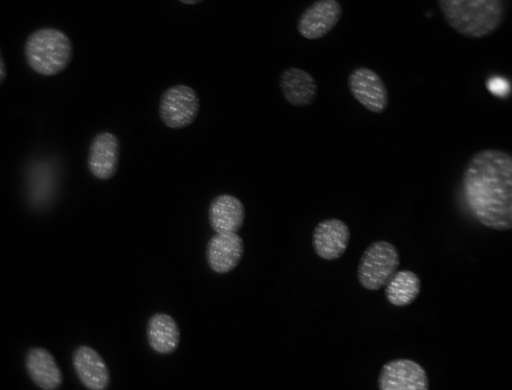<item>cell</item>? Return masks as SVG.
Instances as JSON below:
<instances>
[{
	"mask_svg": "<svg viewBox=\"0 0 512 390\" xmlns=\"http://www.w3.org/2000/svg\"><path fill=\"white\" fill-rule=\"evenodd\" d=\"M462 188L468 206L484 226L498 230L512 226V162L499 150L474 154L465 166Z\"/></svg>",
	"mask_w": 512,
	"mask_h": 390,
	"instance_id": "6da1fadb",
	"label": "cell"
},
{
	"mask_svg": "<svg viewBox=\"0 0 512 390\" xmlns=\"http://www.w3.org/2000/svg\"><path fill=\"white\" fill-rule=\"evenodd\" d=\"M444 20L455 32L470 38H480L494 32L506 14L501 0H438Z\"/></svg>",
	"mask_w": 512,
	"mask_h": 390,
	"instance_id": "7a4b0ae2",
	"label": "cell"
},
{
	"mask_svg": "<svg viewBox=\"0 0 512 390\" xmlns=\"http://www.w3.org/2000/svg\"><path fill=\"white\" fill-rule=\"evenodd\" d=\"M24 54L28 66L35 72L52 76L64 71L70 64L73 47L68 36L54 28L37 29L28 36Z\"/></svg>",
	"mask_w": 512,
	"mask_h": 390,
	"instance_id": "3957f363",
	"label": "cell"
},
{
	"mask_svg": "<svg viewBox=\"0 0 512 390\" xmlns=\"http://www.w3.org/2000/svg\"><path fill=\"white\" fill-rule=\"evenodd\" d=\"M400 262L398 250L384 240L372 242L360 258L357 277L364 288L376 291L385 286L397 272Z\"/></svg>",
	"mask_w": 512,
	"mask_h": 390,
	"instance_id": "277c9868",
	"label": "cell"
},
{
	"mask_svg": "<svg viewBox=\"0 0 512 390\" xmlns=\"http://www.w3.org/2000/svg\"><path fill=\"white\" fill-rule=\"evenodd\" d=\"M196 92L189 86L177 84L166 89L158 104V114L162 123L172 129L180 130L192 124L200 109Z\"/></svg>",
	"mask_w": 512,
	"mask_h": 390,
	"instance_id": "5b68a950",
	"label": "cell"
},
{
	"mask_svg": "<svg viewBox=\"0 0 512 390\" xmlns=\"http://www.w3.org/2000/svg\"><path fill=\"white\" fill-rule=\"evenodd\" d=\"M352 97L367 110L380 114L388 106L387 88L380 76L366 67H358L350 74L348 79Z\"/></svg>",
	"mask_w": 512,
	"mask_h": 390,
	"instance_id": "8992f818",
	"label": "cell"
},
{
	"mask_svg": "<svg viewBox=\"0 0 512 390\" xmlns=\"http://www.w3.org/2000/svg\"><path fill=\"white\" fill-rule=\"evenodd\" d=\"M342 14V8L338 0H316L300 16L296 24L297 30L306 39H320L335 27Z\"/></svg>",
	"mask_w": 512,
	"mask_h": 390,
	"instance_id": "52a82bcc",
	"label": "cell"
},
{
	"mask_svg": "<svg viewBox=\"0 0 512 390\" xmlns=\"http://www.w3.org/2000/svg\"><path fill=\"white\" fill-rule=\"evenodd\" d=\"M380 390H426L428 381L424 370L408 359L393 360L384 364L378 380Z\"/></svg>",
	"mask_w": 512,
	"mask_h": 390,
	"instance_id": "ba28073f",
	"label": "cell"
},
{
	"mask_svg": "<svg viewBox=\"0 0 512 390\" xmlns=\"http://www.w3.org/2000/svg\"><path fill=\"white\" fill-rule=\"evenodd\" d=\"M120 152V142L115 134L109 131L97 133L88 148L87 166L90 172L100 180L112 178L118 170Z\"/></svg>",
	"mask_w": 512,
	"mask_h": 390,
	"instance_id": "9c48e42d",
	"label": "cell"
},
{
	"mask_svg": "<svg viewBox=\"0 0 512 390\" xmlns=\"http://www.w3.org/2000/svg\"><path fill=\"white\" fill-rule=\"evenodd\" d=\"M72 362L82 384L90 390H104L110 383V374L102 356L92 348L80 345L74 350Z\"/></svg>",
	"mask_w": 512,
	"mask_h": 390,
	"instance_id": "30bf717a",
	"label": "cell"
},
{
	"mask_svg": "<svg viewBox=\"0 0 512 390\" xmlns=\"http://www.w3.org/2000/svg\"><path fill=\"white\" fill-rule=\"evenodd\" d=\"M244 250V241L238 234L216 233L206 244V256L208 264L216 272L228 273L238 266Z\"/></svg>",
	"mask_w": 512,
	"mask_h": 390,
	"instance_id": "8fae6325",
	"label": "cell"
},
{
	"mask_svg": "<svg viewBox=\"0 0 512 390\" xmlns=\"http://www.w3.org/2000/svg\"><path fill=\"white\" fill-rule=\"evenodd\" d=\"M350 236V229L344 222L336 218L324 220L314 230V250L318 256L324 260H336L346 252Z\"/></svg>",
	"mask_w": 512,
	"mask_h": 390,
	"instance_id": "7c38bea8",
	"label": "cell"
},
{
	"mask_svg": "<svg viewBox=\"0 0 512 390\" xmlns=\"http://www.w3.org/2000/svg\"><path fill=\"white\" fill-rule=\"evenodd\" d=\"M278 86L284 100L296 108L310 106L318 94V86L314 77L308 72L294 66L287 68L282 72Z\"/></svg>",
	"mask_w": 512,
	"mask_h": 390,
	"instance_id": "4fadbf2b",
	"label": "cell"
},
{
	"mask_svg": "<svg viewBox=\"0 0 512 390\" xmlns=\"http://www.w3.org/2000/svg\"><path fill=\"white\" fill-rule=\"evenodd\" d=\"M24 366L33 383L42 390H57L62 384L60 366L53 354L44 348H29L25 355Z\"/></svg>",
	"mask_w": 512,
	"mask_h": 390,
	"instance_id": "5bb4252c",
	"label": "cell"
},
{
	"mask_svg": "<svg viewBox=\"0 0 512 390\" xmlns=\"http://www.w3.org/2000/svg\"><path fill=\"white\" fill-rule=\"evenodd\" d=\"M208 216L210 226L216 233H236L243 226L245 208L236 197L222 194L211 201Z\"/></svg>",
	"mask_w": 512,
	"mask_h": 390,
	"instance_id": "9a60e30c",
	"label": "cell"
},
{
	"mask_svg": "<svg viewBox=\"0 0 512 390\" xmlns=\"http://www.w3.org/2000/svg\"><path fill=\"white\" fill-rule=\"evenodd\" d=\"M146 334L150 348L160 354H168L178 348L180 332L176 320L164 312H156L148 320Z\"/></svg>",
	"mask_w": 512,
	"mask_h": 390,
	"instance_id": "2e32d148",
	"label": "cell"
},
{
	"mask_svg": "<svg viewBox=\"0 0 512 390\" xmlns=\"http://www.w3.org/2000/svg\"><path fill=\"white\" fill-rule=\"evenodd\" d=\"M420 281L414 272L408 270L397 271L385 286L384 294L391 304L404 306L410 304L418 296Z\"/></svg>",
	"mask_w": 512,
	"mask_h": 390,
	"instance_id": "e0dca14e",
	"label": "cell"
},
{
	"mask_svg": "<svg viewBox=\"0 0 512 390\" xmlns=\"http://www.w3.org/2000/svg\"><path fill=\"white\" fill-rule=\"evenodd\" d=\"M488 90L492 94L499 97H505L511 90L510 84L507 79L499 76L490 78L486 84Z\"/></svg>",
	"mask_w": 512,
	"mask_h": 390,
	"instance_id": "ac0fdd59",
	"label": "cell"
},
{
	"mask_svg": "<svg viewBox=\"0 0 512 390\" xmlns=\"http://www.w3.org/2000/svg\"><path fill=\"white\" fill-rule=\"evenodd\" d=\"M178 2H182V3L184 4H188V5H195V4H196L200 3L201 2H203V0H178Z\"/></svg>",
	"mask_w": 512,
	"mask_h": 390,
	"instance_id": "d6986e66",
	"label": "cell"
}]
</instances>
